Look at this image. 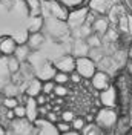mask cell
Wrapping results in <instances>:
<instances>
[{"label":"cell","mask_w":132,"mask_h":135,"mask_svg":"<svg viewBox=\"0 0 132 135\" xmlns=\"http://www.w3.org/2000/svg\"><path fill=\"white\" fill-rule=\"evenodd\" d=\"M117 120H118V115H117L114 108H101L94 115V123L97 126H100L103 131L112 129V127L115 126Z\"/></svg>","instance_id":"cell-1"},{"label":"cell","mask_w":132,"mask_h":135,"mask_svg":"<svg viewBox=\"0 0 132 135\" xmlns=\"http://www.w3.org/2000/svg\"><path fill=\"white\" fill-rule=\"evenodd\" d=\"M75 71L84 80H89L94 75V72L97 71V63L91 57H88V55H84V57H75Z\"/></svg>","instance_id":"cell-2"},{"label":"cell","mask_w":132,"mask_h":135,"mask_svg":"<svg viewBox=\"0 0 132 135\" xmlns=\"http://www.w3.org/2000/svg\"><path fill=\"white\" fill-rule=\"evenodd\" d=\"M118 101V91L115 86H107L106 89L100 91V104L103 108H115Z\"/></svg>","instance_id":"cell-3"},{"label":"cell","mask_w":132,"mask_h":135,"mask_svg":"<svg viewBox=\"0 0 132 135\" xmlns=\"http://www.w3.org/2000/svg\"><path fill=\"white\" fill-rule=\"evenodd\" d=\"M89 81H91L92 88L95 89V91H103V89H106L107 86H111V75L107 74L106 71H101V69H97L95 72H94V75L89 78Z\"/></svg>","instance_id":"cell-4"},{"label":"cell","mask_w":132,"mask_h":135,"mask_svg":"<svg viewBox=\"0 0 132 135\" xmlns=\"http://www.w3.org/2000/svg\"><path fill=\"white\" fill-rule=\"evenodd\" d=\"M89 9L83 8V6H78V8H74V11L69 9V16H68V23L72 26V28H78L82 26L84 22H86V16H88Z\"/></svg>","instance_id":"cell-5"},{"label":"cell","mask_w":132,"mask_h":135,"mask_svg":"<svg viewBox=\"0 0 132 135\" xmlns=\"http://www.w3.org/2000/svg\"><path fill=\"white\" fill-rule=\"evenodd\" d=\"M49 12L58 22H66L69 16V8L60 3L58 0H49Z\"/></svg>","instance_id":"cell-6"},{"label":"cell","mask_w":132,"mask_h":135,"mask_svg":"<svg viewBox=\"0 0 132 135\" xmlns=\"http://www.w3.org/2000/svg\"><path fill=\"white\" fill-rule=\"evenodd\" d=\"M112 6H114L112 0H89L88 2V9L94 14H97V16L107 14Z\"/></svg>","instance_id":"cell-7"},{"label":"cell","mask_w":132,"mask_h":135,"mask_svg":"<svg viewBox=\"0 0 132 135\" xmlns=\"http://www.w3.org/2000/svg\"><path fill=\"white\" fill-rule=\"evenodd\" d=\"M18 43L14 37L11 35H2L0 37V55L3 57H9V55H14Z\"/></svg>","instance_id":"cell-8"},{"label":"cell","mask_w":132,"mask_h":135,"mask_svg":"<svg viewBox=\"0 0 132 135\" xmlns=\"http://www.w3.org/2000/svg\"><path fill=\"white\" fill-rule=\"evenodd\" d=\"M54 66L57 71H62V72H72L75 71V57L72 54H66V55H62L60 59H57L54 61Z\"/></svg>","instance_id":"cell-9"},{"label":"cell","mask_w":132,"mask_h":135,"mask_svg":"<svg viewBox=\"0 0 132 135\" xmlns=\"http://www.w3.org/2000/svg\"><path fill=\"white\" fill-rule=\"evenodd\" d=\"M55 71H57V69H55V66H54V63L45 61V63L35 71V77H37L39 80H41V81H45V80H52Z\"/></svg>","instance_id":"cell-10"},{"label":"cell","mask_w":132,"mask_h":135,"mask_svg":"<svg viewBox=\"0 0 132 135\" xmlns=\"http://www.w3.org/2000/svg\"><path fill=\"white\" fill-rule=\"evenodd\" d=\"M91 28H92V32H95L97 35L103 37V35L107 34V29H109V20H107L105 16L95 17L94 22L91 23Z\"/></svg>","instance_id":"cell-11"},{"label":"cell","mask_w":132,"mask_h":135,"mask_svg":"<svg viewBox=\"0 0 132 135\" xmlns=\"http://www.w3.org/2000/svg\"><path fill=\"white\" fill-rule=\"evenodd\" d=\"M34 123L39 127V135H60L57 131V127H55V124L46 121L45 118H37Z\"/></svg>","instance_id":"cell-12"},{"label":"cell","mask_w":132,"mask_h":135,"mask_svg":"<svg viewBox=\"0 0 132 135\" xmlns=\"http://www.w3.org/2000/svg\"><path fill=\"white\" fill-rule=\"evenodd\" d=\"M43 43H45V35L40 32H31L28 35V40H26V46L29 48V49L32 51H37L40 49L41 46H43Z\"/></svg>","instance_id":"cell-13"},{"label":"cell","mask_w":132,"mask_h":135,"mask_svg":"<svg viewBox=\"0 0 132 135\" xmlns=\"http://www.w3.org/2000/svg\"><path fill=\"white\" fill-rule=\"evenodd\" d=\"M72 55L74 57H84L89 55V46L84 38H77L74 42V48H72Z\"/></svg>","instance_id":"cell-14"},{"label":"cell","mask_w":132,"mask_h":135,"mask_svg":"<svg viewBox=\"0 0 132 135\" xmlns=\"http://www.w3.org/2000/svg\"><path fill=\"white\" fill-rule=\"evenodd\" d=\"M37 108H39V104L35 103L32 97H29V100L25 103V109H26V120L28 121H31L34 123L37 118H39V114H37Z\"/></svg>","instance_id":"cell-15"},{"label":"cell","mask_w":132,"mask_h":135,"mask_svg":"<svg viewBox=\"0 0 132 135\" xmlns=\"http://www.w3.org/2000/svg\"><path fill=\"white\" fill-rule=\"evenodd\" d=\"M22 92H25L26 95H29V97H37L39 94L41 92V80H39L37 77H34L32 80H29V83L26 84V89L25 91H22Z\"/></svg>","instance_id":"cell-16"},{"label":"cell","mask_w":132,"mask_h":135,"mask_svg":"<svg viewBox=\"0 0 132 135\" xmlns=\"http://www.w3.org/2000/svg\"><path fill=\"white\" fill-rule=\"evenodd\" d=\"M43 25H45V18L40 16H34V17H29L28 20V32H40L43 29Z\"/></svg>","instance_id":"cell-17"},{"label":"cell","mask_w":132,"mask_h":135,"mask_svg":"<svg viewBox=\"0 0 132 135\" xmlns=\"http://www.w3.org/2000/svg\"><path fill=\"white\" fill-rule=\"evenodd\" d=\"M80 134H83V135H105V131L100 126H97L95 123H89L88 126L86 124L83 126V129L80 131Z\"/></svg>","instance_id":"cell-18"},{"label":"cell","mask_w":132,"mask_h":135,"mask_svg":"<svg viewBox=\"0 0 132 135\" xmlns=\"http://www.w3.org/2000/svg\"><path fill=\"white\" fill-rule=\"evenodd\" d=\"M26 5H28L29 17L40 16L41 14V6H40V2H39V0H26Z\"/></svg>","instance_id":"cell-19"},{"label":"cell","mask_w":132,"mask_h":135,"mask_svg":"<svg viewBox=\"0 0 132 135\" xmlns=\"http://www.w3.org/2000/svg\"><path fill=\"white\" fill-rule=\"evenodd\" d=\"M8 71L11 74L20 72V60L17 57H14V55H9L8 57Z\"/></svg>","instance_id":"cell-20"},{"label":"cell","mask_w":132,"mask_h":135,"mask_svg":"<svg viewBox=\"0 0 132 135\" xmlns=\"http://www.w3.org/2000/svg\"><path fill=\"white\" fill-rule=\"evenodd\" d=\"M52 80H54L55 84H69V74L62 72V71H55Z\"/></svg>","instance_id":"cell-21"},{"label":"cell","mask_w":132,"mask_h":135,"mask_svg":"<svg viewBox=\"0 0 132 135\" xmlns=\"http://www.w3.org/2000/svg\"><path fill=\"white\" fill-rule=\"evenodd\" d=\"M84 40H86V43H88V46H89V48H100V45H101V37L97 35L95 32L89 34Z\"/></svg>","instance_id":"cell-22"},{"label":"cell","mask_w":132,"mask_h":135,"mask_svg":"<svg viewBox=\"0 0 132 135\" xmlns=\"http://www.w3.org/2000/svg\"><path fill=\"white\" fill-rule=\"evenodd\" d=\"M117 25H118V31L121 34H126L129 31V22H128V17L121 14V16L117 18Z\"/></svg>","instance_id":"cell-23"},{"label":"cell","mask_w":132,"mask_h":135,"mask_svg":"<svg viewBox=\"0 0 132 135\" xmlns=\"http://www.w3.org/2000/svg\"><path fill=\"white\" fill-rule=\"evenodd\" d=\"M52 94L55 95V97H60V98H65L66 95L69 94V89H68V84H55V88H54V91Z\"/></svg>","instance_id":"cell-24"},{"label":"cell","mask_w":132,"mask_h":135,"mask_svg":"<svg viewBox=\"0 0 132 135\" xmlns=\"http://www.w3.org/2000/svg\"><path fill=\"white\" fill-rule=\"evenodd\" d=\"M75 29H78V38H86L89 34H92V28H91V25H88V23H83L82 26H78V28H75Z\"/></svg>","instance_id":"cell-25"},{"label":"cell","mask_w":132,"mask_h":135,"mask_svg":"<svg viewBox=\"0 0 132 135\" xmlns=\"http://www.w3.org/2000/svg\"><path fill=\"white\" fill-rule=\"evenodd\" d=\"M54 88H55V83H54V80H45V81H41V92L46 94V95L52 94Z\"/></svg>","instance_id":"cell-26"},{"label":"cell","mask_w":132,"mask_h":135,"mask_svg":"<svg viewBox=\"0 0 132 135\" xmlns=\"http://www.w3.org/2000/svg\"><path fill=\"white\" fill-rule=\"evenodd\" d=\"M2 104H3L6 109H14L17 104H18V100H17V97H8V95H5Z\"/></svg>","instance_id":"cell-27"},{"label":"cell","mask_w":132,"mask_h":135,"mask_svg":"<svg viewBox=\"0 0 132 135\" xmlns=\"http://www.w3.org/2000/svg\"><path fill=\"white\" fill-rule=\"evenodd\" d=\"M12 112H14V117H16L17 120H23V118H26L25 104H17L16 108L12 109Z\"/></svg>","instance_id":"cell-28"},{"label":"cell","mask_w":132,"mask_h":135,"mask_svg":"<svg viewBox=\"0 0 132 135\" xmlns=\"http://www.w3.org/2000/svg\"><path fill=\"white\" fill-rule=\"evenodd\" d=\"M58 2H60V3H63L65 6H68L69 9L83 6V3H84V0H58Z\"/></svg>","instance_id":"cell-29"},{"label":"cell","mask_w":132,"mask_h":135,"mask_svg":"<svg viewBox=\"0 0 132 135\" xmlns=\"http://www.w3.org/2000/svg\"><path fill=\"white\" fill-rule=\"evenodd\" d=\"M86 124V121H84V118H80V117H75L72 121H71V127L74 129V131H82L83 129V126Z\"/></svg>","instance_id":"cell-30"},{"label":"cell","mask_w":132,"mask_h":135,"mask_svg":"<svg viewBox=\"0 0 132 135\" xmlns=\"http://www.w3.org/2000/svg\"><path fill=\"white\" fill-rule=\"evenodd\" d=\"M55 127H57L58 134H65V132L72 129L71 127V123H66V121H62V120H58L57 123H55Z\"/></svg>","instance_id":"cell-31"},{"label":"cell","mask_w":132,"mask_h":135,"mask_svg":"<svg viewBox=\"0 0 132 135\" xmlns=\"http://www.w3.org/2000/svg\"><path fill=\"white\" fill-rule=\"evenodd\" d=\"M45 120H46V121H49V123H54V124H55L58 120H60V114H58V112H55V110L51 109L49 112H48V114L45 115Z\"/></svg>","instance_id":"cell-32"},{"label":"cell","mask_w":132,"mask_h":135,"mask_svg":"<svg viewBox=\"0 0 132 135\" xmlns=\"http://www.w3.org/2000/svg\"><path fill=\"white\" fill-rule=\"evenodd\" d=\"M74 118H75V114L72 110H63V112H60V120H62V121L71 123Z\"/></svg>","instance_id":"cell-33"},{"label":"cell","mask_w":132,"mask_h":135,"mask_svg":"<svg viewBox=\"0 0 132 135\" xmlns=\"http://www.w3.org/2000/svg\"><path fill=\"white\" fill-rule=\"evenodd\" d=\"M84 80L77 71H72V72H69V81H72V83H75V84H80Z\"/></svg>","instance_id":"cell-34"},{"label":"cell","mask_w":132,"mask_h":135,"mask_svg":"<svg viewBox=\"0 0 132 135\" xmlns=\"http://www.w3.org/2000/svg\"><path fill=\"white\" fill-rule=\"evenodd\" d=\"M34 100H35V103H37L39 106L46 104V103H48V95H46V94H43V92H40L37 97H34Z\"/></svg>","instance_id":"cell-35"},{"label":"cell","mask_w":132,"mask_h":135,"mask_svg":"<svg viewBox=\"0 0 132 135\" xmlns=\"http://www.w3.org/2000/svg\"><path fill=\"white\" fill-rule=\"evenodd\" d=\"M17 100H18V104H25L26 101L29 100V95H26V94L23 92L22 95H18V97H17Z\"/></svg>","instance_id":"cell-36"},{"label":"cell","mask_w":132,"mask_h":135,"mask_svg":"<svg viewBox=\"0 0 132 135\" xmlns=\"http://www.w3.org/2000/svg\"><path fill=\"white\" fill-rule=\"evenodd\" d=\"M60 135H82L78 131H74V129H71V131H68V132H65V134H60Z\"/></svg>","instance_id":"cell-37"},{"label":"cell","mask_w":132,"mask_h":135,"mask_svg":"<svg viewBox=\"0 0 132 135\" xmlns=\"http://www.w3.org/2000/svg\"><path fill=\"white\" fill-rule=\"evenodd\" d=\"M123 2H124V6L132 12V0H123Z\"/></svg>","instance_id":"cell-38"},{"label":"cell","mask_w":132,"mask_h":135,"mask_svg":"<svg viewBox=\"0 0 132 135\" xmlns=\"http://www.w3.org/2000/svg\"><path fill=\"white\" fill-rule=\"evenodd\" d=\"M0 135H6V129L0 124Z\"/></svg>","instance_id":"cell-39"},{"label":"cell","mask_w":132,"mask_h":135,"mask_svg":"<svg viewBox=\"0 0 132 135\" xmlns=\"http://www.w3.org/2000/svg\"><path fill=\"white\" fill-rule=\"evenodd\" d=\"M84 121H88V123H94V115H89V117L86 118Z\"/></svg>","instance_id":"cell-40"},{"label":"cell","mask_w":132,"mask_h":135,"mask_svg":"<svg viewBox=\"0 0 132 135\" xmlns=\"http://www.w3.org/2000/svg\"><path fill=\"white\" fill-rule=\"evenodd\" d=\"M128 71H129V74L132 75V60H131V63H129V68H128Z\"/></svg>","instance_id":"cell-41"},{"label":"cell","mask_w":132,"mask_h":135,"mask_svg":"<svg viewBox=\"0 0 132 135\" xmlns=\"http://www.w3.org/2000/svg\"><path fill=\"white\" fill-rule=\"evenodd\" d=\"M129 54H131V59H132V46H131V51H129Z\"/></svg>","instance_id":"cell-42"},{"label":"cell","mask_w":132,"mask_h":135,"mask_svg":"<svg viewBox=\"0 0 132 135\" xmlns=\"http://www.w3.org/2000/svg\"><path fill=\"white\" fill-rule=\"evenodd\" d=\"M131 84H132V78H131Z\"/></svg>","instance_id":"cell-43"}]
</instances>
